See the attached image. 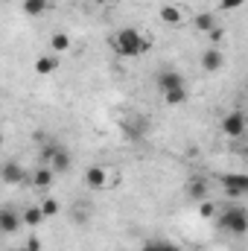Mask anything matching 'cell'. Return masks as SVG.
Returning <instances> with one entry per match:
<instances>
[{
  "mask_svg": "<svg viewBox=\"0 0 248 251\" xmlns=\"http://www.w3.org/2000/svg\"><path fill=\"white\" fill-rule=\"evenodd\" d=\"M32 70H35L38 76H53V73L59 70V56H53V53H41V56L32 62Z\"/></svg>",
  "mask_w": 248,
  "mask_h": 251,
  "instance_id": "obj_14",
  "label": "cell"
},
{
  "mask_svg": "<svg viewBox=\"0 0 248 251\" xmlns=\"http://www.w3.org/2000/svg\"><path fill=\"white\" fill-rule=\"evenodd\" d=\"M38 207H41V213H44V219H53L62 207H59V201L53 199V196H44L41 201H38Z\"/></svg>",
  "mask_w": 248,
  "mask_h": 251,
  "instance_id": "obj_20",
  "label": "cell"
},
{
  "mask_svg": "<svg viewBox=\"0 0 248 251\" xmlns=\"http://www.w3.org/2000/svg\"><path fill=\"white\" fill-rule=\"evenodd\" d=\"M216 213H219V204L216 201H210V199H201L198 201V216L201 219H216Z\"/></svg>",
  "mask_w": 248,
  "mask_h": 251,
  "instance_id": "obj_21",
  "label": "cell"
},
{
  "mask_svg": "<svg viewBox=\"0 0 248 251\" xmlns=\"http://www.w3.org/2000/svg\"><path fill=\"white\" fill-rule=\"evenodd\" d=\"M108 47H111L117 56L140 59V56H146V53L152 50V41H149L140 29H134V26H123V29H117V32L108 38Z\"/></svg>",
  "mask_w": 248,
  "mask_h": 251,
  "instance_id": "obj_1",
  "label": "cell"
},
{
  "mask_svg": "<svg viewBox=\"0 0 248 251\" xmlns=\"http://www.w3.org/2000/svg\"><path fill=\"white\" fill-rule=\"evenodd\" d=\"M24 228L21 222V213L12 210V207H0V237H12Z\"/></svg>",
  "mask_w": 248,
  "mask_h": 251,
  "instance_id": "obj_8",
  "label": "cell"
},
{
  "mask_svg": "<svg viewBox=\"0 0 248 251\" xmlns=\"http://www.w3.org/2000/svg\"><path fill=\"white\" fill-rule=\"evenodd\" d=\"M143 251H158V243H146V246H143Z\"/></svg>",
  "mask_w": 248,
  "mask_h": 251,
  "instance_id": "obj_27",
  "label": "cell"
},
{
  "mask_svg": "<svg viewBox=\"0 0 248 251\" xmlns=\"http://www.w3.org/2000/svg\"><path fill=\"white\" fill-rule=\"evenodd\" d=\"M137 3H149V0H137Z\"/></svg>",
  "mask_w": 248,
  "mask_h": 251,
  "instance_id": "obj_29",
  "label": "cell"
},
{
  "mask_svg": "<svg viewBox=\"0 0 248 251\" xmlns=\"http://www.w3.org/2000/svg\"><path fill=\"white\" fill-rule=\"evenodd\" d=\"M219 128H222L225 137H243V134H246V114H243V111L225 114L222 123H219Z\"/></svg>",
  "mask_w": 248,
  "mask_h": 251,
  "instance_id": "obj_5",
  "label": "cell"
},
{
  "mask_svg": "<svg viewBox=\"0 0 248 251\" xmlns=\"http://www.w3.org/2000/svg\"><path fill=\"white\" fill-rule=\"evenodd\" d=\"M207 38H210L213 47H222V41H225V29H222V26H213V29L207 32Z\"/></svg>",
  "mask_w": 248,
  "mask_h": 251,
  "instance_id": "obj_22",
  "label": "cell"
},
{
  "mask_svg": "<svg viewBox=\"0 0 248 251\" xmlns=\"http://www.w3.org/2000/svg\"><path fill=\"white\" fill-rule=\"evenodd\" d=\"M70 50H73V35L64 32V29H56V32L50 35V53H53V56H67Z\"/></svg>",
  "mask_w": 248,
  "mask_h": 251,
  "instance_id": "obj_12",
  "label": "cell"
},
{
  "mask_svg": "<svg viewBox=\"0 0 248 251\" xmlns=\"http://www.w3.org/2000/svg\"><path fill=\"white\" fill-rule=\"evenodd\" d=\"M187 100H190V94H187V85H184V88H173V91H164V102H167L170 108L187 105Z\"/></svg>",
  "mask_w": 248,
  "mask_h": 251,
  "instance_id": "obj_19",
  "label": "cell"
},
{
  "mask_svg": "<svg viewBox=\"0 0 248 251\" xmlns=\"http://www.w3.org/2000/svg\"><path fill=\"white\" fill-rule=\"evenodd\" d=\"M222 187H225V193L231 199H240L248 190V178L246 176H222Z\"/></svg>",
  "mask_w": 248,
  "mask_h": 251,
  "instance_id": "obj_15",
  "label": "cell"
},
{
  "mask_svg": "<svg viewBox=\"0 0 248 251\" xmlns=\"http://www.w3.org/2000/svg\"><path fill=\"white\" fill-rule=\"evenodd\" d=\"M15 251H24V249H15Z\"/></svg>",
  "mask_w": 248,
  "mask_h": 251,
  "instance_id": "obj_30",
  "label": "cell"
},
{
  "mask_svg": "<svg viewBox=\"0 0 248 251\" xmlns=\"http://www.w3.org/2000/svg\"><path fill=\"white\" fill-rule=\"evenodd\" d=\"M158 251H181V249L173 246V243H167V240H158Z\"/></svg>",
  "mask_w": 248,
  "mask_h": 251,
  "instance_id": "obj_25",
  "label": "cell"
},
{
  "mask_svg": "<svg viewBox=\"0 0 248 251\" xmlns=\"http://www.w3.org/2000/svg\"><path fill=\"white\" fill-rule=\"evenodd\" d=\"M26 170L18 164V161H6L3 167H0V181L3 184H9V187H18V184H24L26 181Z\"/></svg>",
  "mask_w": 248,
  "mask_h": 251,
  "instance_id": "obj_6",
  "label": "cell"
},
{
  "mask_svg": "<svg viewBox=\"0 0 248 251\" xmlns=\"http://www.w3.org/2000/svg\"><path fill=\"white\" fill-rule=\"evenodd\" d=\"M82 181H85V187L94 190V193L108 190L111 184H114V170H111V167H105V164H91V167L85 170Z\"/></svg>",
  "mask_w": 248,
  "mask_h": 251,
  "instance_id": "obj_3",
  "label": "cell"
},
{
  "mask_svg": "<svg viewBox=\"0 0 248 251\" xmlns=\"http://www.w3.org/2000/svg\"><path fill=\"white\" fill-rule=\"evenodd\" d=\"M158 18H161V24L164 26H184L187 24V9L184 6H178V3H164L161 9H158Z\"/></svg>",
  "mask_w": 248,
  "mask_h": 251,
  "instance_id": "obj_4",
  "label": "cell"
},
{
  "mask_svg": "<svg viewBox=\"0 0 248 251\" xmlns=\"http://www.w3.org/2000/svg\"><path fill=\"white\" fill-rule=\"evenodd\" d=\"M26 181H29L35 190H50L53 187V181H56V173H53L47 164H41V167H35V170L26 176Z\"/></svg>",
  "mask_w": 248,
  "mask_h": 251,
  "instance_id": "obj_10",
  "label": "cell"
},
{
  "mask_svg": "<svg viewBox=\"0 0 248 251\" xmlns=\"http://www.w3.org/2000/svg\"><path fill=\"white\" fill-rule=\"evenodd\" d=\"M47 167H50L56 176H64V173H70V167H73V155H70V149H64V146H56V149H53V155H50V161H47Z\"/></svg>",
  "mask_w": 248,
  "mask_h": 251,
  "instance_id": "obj_9",
  "label": "cell"
},
{
  "mask_svg": "<svg viewBox=\"0 0 248 251\" xmlns=\"http://www.w3.org/2000/svg\"><path fill=\"white\" fill-rule=\"evenodd\" d=\"M198 64H201L204 73H219V70L225 67V50H222V47H207V50L201 53Z\"/></svg>",
  "mask_w": 248,
  "mask_h": 251,
  "instance_id": "obj_7",
  "label": "cell"
},
{
  "mask_svg": "<svg viewBox=\"0 0 248 251\" xmlns=\"http://www.w3.org/2000/svg\"><path fill=\"white\" fill-rule=\"evenodd\" d=\"M91 3H94V6H114L117 0H91Z\"/></svg>",
  "mask_w": 248,
  "mask_h": 251,
  "instance_id": "obj_26",
  "label": "cell"
},
{
  "mask_svg": "<svg viewBox=\"0 0 248 251\" xmlns=\"http://www.w3.org/2000/svg\"><path fill=\"white\" fill-rule=\"evenodd\" d=\"M21 12L26 18H44L50 12V0H24L21 3Z\"/></svg>",
  "mask_w": 248,
  "mask_h": 251,
  "instance_id": "obj_17",
  "label": "cell"
},
{
  "mask_svg": "<svg viewBox=\"0 0 248 251\" xmlns=\"http://www.w3.org/2000/svg\"><path fill=\"white\" fill-rule=\"evenodd\" d=\"M21 249H24V251H41L44 246H41V240H38V237H26V243H24Z\"/></svg>",
  "mask_w": 248,
  "mask_h": 251,
  "instance_id": "obj_24",
  "label": "cell"
},
{
  "mask_svg": "<svg viewBox=\"0 0 248 251\" xmlns=\"http://www.w3.org/2000/svg\"><path fill=\"white\" fill-rule=\"evenodd\" d=\"M216 219H219V225H222L225 231H231L234 237H243V234L248 231V213L240 207V204L225 207L222 213H216Z\"/></svg>",
  "mask_w": 248,
  "mask_h": 251,
  "instance_id": "obj_2",
  "label": "cell"
},
{
  "mask_svg": "<svg viewBox=\"0 0 248 251\" xmlns=\"http://www.w3.org/2000/svg\"><path fill=\"white\" fill-rule=\"evenodd\" d=\"M21 222H24V228H41L44 225V213H41V207L38 204H29V207H24L21 210Z\"/></svg>",
  "mask_w": 248,
  "mask_h": 251,
  "instance_id": "obj_16",
  "label": "cell"
},
{
  "mask_svg": "<svg viewBox=\"0 0 248 251\" xmlns=\"http://www.w3.org/2000/svg\"><path fill=\"white\" fill-rule=\"evenodd\" d=\"M187 196L193 199V201H201V199H210V181L204 178V176H193L190 181H187Z\"/></svg>",
  "mask_w": 248,
  "mask_h": 251,
  "instance_id": "obj_13",
  "label": "cell"
},
{
  "mask_svg": "<svg viewBox=\"0 0 248 251\" xmlns=\"http://www.w3.org/2000/svg\"><path fill=\"white\" fill-rule=\"evenodd\" d=\"M193 26H196L198 32H204V35H207L213 26H219V21H216V15H213V12H198V15L193 18Z\"/></svg>",
  "mask_w": 248,
  "mask_h": 251,
  "instance_id": "obj_18",
  "label": "cell"
},
{
  "mask_svg": "<svg viewBox=\"0 0 248 251\" xmlns=\"http://www.w3.org/2000/svg\"><path fill=\"white\" fill-rule=\"evenodd\" d=\"M243 3H246V0H219V9H225V12H237V9H243Z\"/></svg>",
  "mask_w": 248,
  "mask_h": 251,
  "instance_id": "obj_23",
  "label": "cell"
},
{
  "mask_svg": "<svg viewBox=\"0 0 248 251\" xmlns=\"http://www.w3.org/2000/svg\"><path fill=\"white\" fill-rule=\"evenodd\" d=\"M155 85L161 88V94L164 91H173V88H184V73L181 70H161L155 76Z\"/></svg>",
  "mask_w": 248,
  "mask_h": 251,
  "instance_id": "obj_11",
  "label": "cell"
},
{
  "mask_svg": "<svg viewBox=\"0 0 248 251\" xmlns=\"http://www.w3.org/2000/svg\"><path fill=\"white\" fill-rule=\"evenodd\" d=\"M0 149H3V131H0Z\"/></svg>",
  "mask_w": 248,
  "mask_h": 251,
  "instance_id": "obj_28",
  "label": "cell"
}]
</instances>
